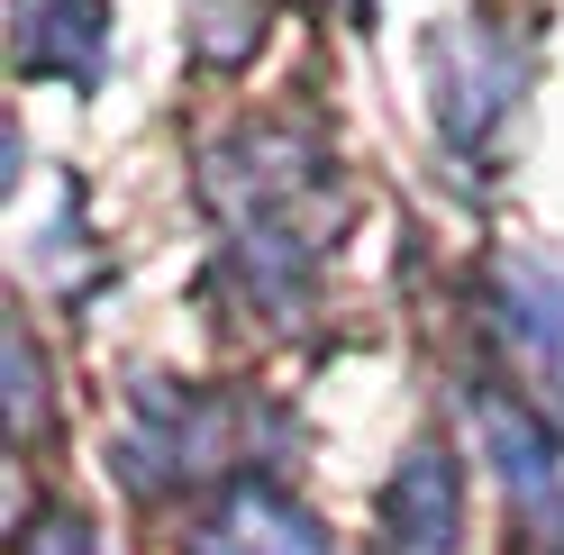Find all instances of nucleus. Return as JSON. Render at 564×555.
<instances>
[{
  "mask_svg": "<svg viewBox=\"0 0 564 555\" xmlns=\"http://www.w3.org/2000/svg\"><path fill=\"white\" fill-rule=\"evenodd\" d=\"M200 555H328V537H319V519L292 510V501H273V492H237L219 519H209Z\"/></svg>",
  "mask_w": 564,
  "mask_h": 555,
  "instance_id": "nucleus-3",
  "label": "nucleus"
},
{
  "mask_svg": "<svg viewBox=\"0 0 564 555\" xmlns=\"http://www.w3.org/2000/svg\"><path fill=\"white\" fill-rule=\"evenodd\" d=\"M19 555H91V537L74 529V519H37V537H28Z\"/></svg>",
  "mask_w": 564,
  "mask_h": 555,
  "instance_id": "nucleus-5",
  "label": "nucleus"
},
{
  "mask_svg": "<svg viewBox=\"0 0 564 555\" xmlns=\"http://www.w3.org/2000/svg\"><path fill=\"white\" fill-rule=\"evenodd\" d=\"M91 55H100L91 0H19V64H37V74H91Z\"/></svg>",
  "mask_w": 564,
  "mask_h": 555,
  "instance_id": "nucleus-4",
  "label": "nucleus"
},
{
  "mask_svg": "<svg viewBox=\"0 0 564 555\" xmlns=\"http://www.w3.org/2000/svg\"><path fill=\"white\" fill-rule=\"evenodd\" d=\"M382 546L392 555H455V465L437 456V446H419V456L401 465L392 501H382Z\"/></svg>",
  "mask_w": 564,
  "mask_h": 555,
  "instance_id": "nucleus-2",
  "label": "nucleus"
},
{
  "mask_svg": "<svg viewBox=\"0 0 564 555\" xmlns=\"http://www.w3.org/2000/svg\"><path fill=\"white\" fill-rule=\"evenodd\" d=\"M501 328H510V356L564 392V264L546 255L501 264Z\"/></svg>",
  "mask_w": 564,
  "mask_h": 555,
  "instance_id": "nucleus-1",
  "label": "nucleus"
}]
</instances>
